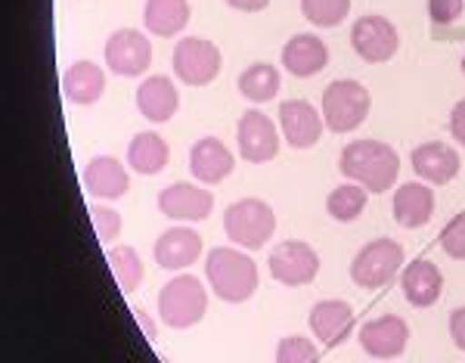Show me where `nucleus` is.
<instances>
[{
    "instance_id": "4",
    "label": "nucleus",
    "mask_w": 465,
    "mask_h": 363,
    "mask_svg": "<svg viewBox=\"0 0 465 363\" xmlns=\"http://www.w3.org/2000/svg\"><path fill=\"white\" fill-rule=\"evenodd\" d=\"M208 314V289L199 277L177 274L159 292V317L171 329H190Z\"/></svg>"
},
{
    "instance_id": "35",
    "label": "nucleus",
    "mask_w": 465,
    "mask_h": 363,
    "mask_svg": "<svg viewBox=\"0 0 465 363\" xmlns=\"http://www.w3.org/2000/svg\"><path fill=\"white\" fill-rule=\"evenodd\" d=\"M450 134L460 146H465V100L456 103L453 112H450Z\"/></svg>"
},
{
    "instance_id": "28",
    "label": "nucleus",
    "mask_w": 465,
    "mask_h": 363,
    "mask_svg": "<svg viewBox=\"0 0 465 363\" xmlns=\"http://www.w3.org/2000/svg\"><path fill=\"white\" fill-rule=\"evenodd\" d=\"M106 264L109 270L115 274V283L118 289L124 295L137 292V286L143 283V258L134 246H115L106 252Z\"/></svg>"
},
{
    "instance_id": "1",
    "label": "nucleus",
    "mask_w": 465,
    "mask_h": 363,
    "mask_svg": "<svg viewBox=\"0 0 465 363\" xmlns=\"http://www.w3.org/2000/svg\"><path fill=\"white\" fill-rule=\"evenodd\" d=\"M339 168L370 193H388L401 177V156L381 140H354L341 149Z\"/></svg>"
},
{
    "instance_id": "25",
    "label": "nucleus",
    "mask_w": 465,
    "mask_h": 363,
    "mask_svg": "<svg viewBox=\"0 0 465 363\" xmlns=\"http://www.w3.org/2000/svg\"><path fill=\"white\" fill-rule=\"evenodd\" d=\"M168 158H171L168 143H164L162 134H155V131H140V134H134L131 143H127V165H131L134 174L155 177V174L164 171Z\"/></svg>"
},
{
    "instance_id": "33",
    "label": "nucleus",
    "mask_w": 465,
    "mask_h": 363,
    "mask_svg": "<svg viewBox=\"0 0 465 363\" xmlns=\"http://www.w3.org/2000/svg\"><path fill=\"white\" fill-rule=\"evenodd\" d=\"M440 248L456 261H465V211L450 217L447 227L440 230Z\"/></svg>"
},
{
    "instance_id": "11",
    "label": "nucleus",
    "mask_w": 465,
    "mask_h": 363,
    "mask_svg": "<svg viewBox=\"0 0 465 363\" xmlns=\"http://www.w3.org/2000/svg\"><path fill=\"white\" fill-rule=\"evenodd\" d=\"M236 143H239V156L252 165H264L273 162L276 153H280V134H276V125L270 121V116L258 109L242 112L236 127Z\"/></svg>"
},
{
    "instance_id": "19",
    "label": "nucleus",
    "mask_w": 465,
    "mask_h": 363,
    "mask_svg": "<svg viewBox=\"0 0 465 363\" xmlns=\"http://www.w3.org/2000/svg\"><path fill=\"white\" fill-rule=\"evenodd\" d=\"M412 171L431 187H444L450 180H456V174L462 168V158L456 149H450L447 143H422V146L412 149Z\"/></svg>"
},
{
    "instance_id": "24",
    "label": "nucleus",
    "mask_w": 465,
    "mask_h": 363,
    "mask_svg": "<svg viewBox=\"0 0 465 363\" xmlns=\"http://www.w3.org/2000/svg\"><path fill=\"white\" fill-rule=\"evenodd\" d=\"M401 289L407 295V301L412 308H431L434 301L440 298V289H444V277H440L438 264L429 258H416L407 264L401 277Z\"/></svg>"
},
{
    "instance_id": "30",
    "label": "nucleus",
    "mask_w": 465,
    "mask_h": 363,
    "mask_svg": "<svg viewBox=\"0 0 465 363\" xmlns=\"http://www.w3.org/2000/svg\"><path fill=\"white\" fill-rule=\"evenodd\" d=\"M302 13L311 25L317 28H335L348 19L351 0H302Z\"/></svg>"
},
{
    "instance_id": "18",
    "label": "nucleus",
    "mask_w": 465,
    "mask_h": 363,
    "mask_svg": "<svg viewBox=\"0 0 465 363\" xmlns=\"http://www.w3.org/2000/svg\"><path fill=\"white\" fill-rule=\"evenodd\" d=\"M84 190L94 199H124L131 190V174L115 156H96L84 165Z\"/></svg>"
},
{
    "instance_id": "39",
    "label": "nucleus",
    "mask_w": 465,
    "mask_h": 363,
    "mask_svg": "<svg viewBox=\"0 0 465 363\" xmlns=\"http://www.w3.org/2000/svg\"><path fill=\"white\" fill-rule=\"evenodd\" d=\"M462 75H465V56H462Z\"/></svg>"
},
{
    "instance_id": "9",
    "label": "nucleus",
    "mask_w": 465,
    "mask_h": 363,
    "mask_svg": "<svg viewBox=\"0 0 465 363\" xmlns=\"http://www.w3.org/2000/svg\"><path fill=\"white\" fill-rule=\"evenodd\" d=\"M267 267L270 277L282 286H311L320 274V255L302 239H282L276 242V248H270Z\"/></svg>"
},
{
    "instance_id": "37",
    "label": "nucleus",
    "mask_w": 465,
    "mask_h": 363,
    "mask_svg": "<svg viewBox=\"0 0 465 363\" xmlns=\"http://www.w3.org/2000/svg\"><path fill=\"white\" fill-rule=\"evenodd\" d=\"M227 6H232V10H239V13H261L270 6V0H227Z\"/></svg>"
},
{
    "instance_id": "2",
    "label": "nucleus",
    "mask_w": 465,
    "mask_h": 363,
    "mask_svg": "<svg viewBox=\"0 0 465 363\" xmlns=\"http://www.w3.org/2000/svg\"><path fill=\"white\" fill-rule=\"evenodd\" d=\"M205 277L212 292L227 305H242L249 301L254 292H258L261 274L258 264H254L252 255L239 252V248H212L205 258Z\"/></svg>"
},
{
    "instance_id": "38",
    "label": "nucleus",
    "mask_w": 465,
    "mask_h": 363,
    "mask_svg": "<svg viewBox=\"0 0 465 363\" xmlns=\"http://www.w3.org/2000/svg\"><path fill=\"white\" fill-rule=\"evenodd\" d=\"M134 317H137V320H140V327H143V332H146V338H153V342H155V336H159V329H155V323L153 320H149V314L143 311V308H134V311H131Z\"/></svg>"
},
{
    "instance_id": "7",
    "label": "nucleus",
    "mask_w": 465,
    "mask_h": 363,
    "mask_svg": "<svg viewBox=\"0 0 465 363\" xmlns=\"http://www.w3.org/2000/svg\"><path fill=\"white\" fill-rule=\"evenodd\" d=\"M221 50L217 44L205 37H180L174 53H171V66H174L177 81L190 87H205L221 75Z\"/></svg>"
},
{
    "instance_id": "5",
    "label": "nucleus",
    "mask_w": 465,
    "mask_h": 363,
    "mask_svg": "<svg viewBox=\"0 0 465 363\" xmlns=\"http://www.w3.org/2000/svg\"><path fill=\"white\" fill-rule=\"evenodd\" d=\"M370 106H372V96L360 81L354 78H339L332 81L326 90H322V121L332 134H348V131H357L360 125L370 116Z\"/></svg>"
},
{
    "instance_id": "22",
    "label": "nucleus",
    "mask_w": 465,
    "mask_h": 363,
    "mask_svg": "<svg viewBox=\"0 0 465 363\" xmlns=\"http://www.w3.org/2000/svg\"><path fill=\"white\" fill-rule=\"evenodd\" d=\"M106 85H109V75L103 72V66L90 63V59L72 63L63 72V94L74 106H94L96 100H103Z\"/></svg>"
},
{
    "instance_id": "34",
    "label": "nucleus",
    "mask_w": 465,
    "mask_h": 363,
    "mask_svg": "<svg viewBox=\"0 0 465 363\" xmlns=\"http://www.w3.org/2000/svg\"><path fill=\"white\" fill-rule=\"evenodd\" d=\"M465 13V0H429V19L434 25H453Z\"/></svg>"
},
{
    "instance_id": "13",
    "label": "nucleus",
    "mask_w": 465,
    "mask_h": 363,
    "mask_svg": "<svg viewBox=\"0 0 465 363\" xmlns=\"http://www.w3.org/2000/svg\"><path fill=\"white\" fill-rule=\"evenodd\" d=\"M159 211L168 221L177 224H199L212 215L214 208V196L208 190H202L196 184H171L159 193Z\"/></svg>"
},
{
    "instance_id": "10",
    "label": "nucleus",
    "mask_w": 465,
    "mask_h": 363,
    "mask_svg": "<svg viewBox=\"0 0 465 363\" xmlns=\"http://www.w3.org/2000/svg\"><path fill=\"white\" fill-rule=\"evenodd\" d=\"M351 47L366 63H388L401 50V32L385 16H360L351 25Z\"/></svg>"
},
{
    "instance_id": "36",
    "label": "nucleus",
    "mask_w": 465,
    "mask_h": 363,
    "mask_svg": "<svg viewBox=\"0 0 465 363\" xmlns=\"http://www.w3.org/2000/svg\"><path fill=\"white\" fill-rule=\"evenodd\" d=\"M450 338H453V345L460 351H465V308H456L450 314Z\"/></svg>"
},
{
    "instance_id": "29",
    "label": "nucleus",
    "mask_w": 465,
    "mask_h": 363,
    "mask_svg": "<svg viewBox=\"0 0 465 363\" xmlns=\"http://www.w3.org/2000/svg\"><path fill=\"white\" fill-rule=\"evenodd\" d=\"M366 193H370V190H366V187H360V184H354V180L335 187V190L329 193V199H326L329 217H335V221H341V224L357 221V217L363 215L366 202H370V196H366Z\"/></svg>"
},
{
    "instance_id": "21",
    "label": "nucleus",
    "mask_w": 465,
    "mask_h": 363,
    "mask_svg": "<svg viewBox=\"0 0 465 363\" xmlns=\"http://www.w3.org/2000/svg\"><path fill=\"white\" fill-rule=\"evenodd\" d=\"M282 69L295 78H313L329 66V47L320 35H295L282 47Z\"/></svg>"
},
{
    "instance_id": "27",
    "label": "nucleus",
    "mask_w": 465,
    "mask_h": 363,
    "mask_svg": "<svg viewBox=\"0 0 465 363\" xmlns=\"http://www.w3.org/2000/svg\"><path fill=\"white\" fill-rule=\"evenodd\" d=\"M280 87H282V75L270 63H252L249 69H242V75H239V94L252 103L276 100Z\"/></svg>"
},
{
    "instance_id": "32",
    "label": "nucleus",
    "mask_w": 465,
    "mask_h": 363,
    "mask_svg": "<svg viewBox=\"0 0 465 363\" xmlns=\"http://www.w3.org/2000/svg\"><path fill=\"white\" fill-rule=\"evenodd\" d=\"M90 221H94L96 239H100L103 246L115 242V237L122 233V215L109 206H90Z\"/></svg>"
},
{
    "instance_id": "23",
    "label": "nucleus",
    "mask_w": 465,
    "mask_h": 363,
    "mask_svg": "<svg viewBox=\"0 0 465 363\" xmlns=\"http://www.w3.org/2000/svg\"><path fill=\"white\" fill-rule=\"evenodd\" d=\"M394 221L407 230H416V227H425L434 215V193L429 184L422 180H410V184H401L394 190Z\"/></svg>"
},
{
    "instance_id": "6",
    "label": "nucleus",
    "mask_w": 465,
    "mask_h": 363,
    "mask_svg": "<svg viewBox=\"0 0 465 363\" xmlns=\"http://www.w3.org/2000/svg\"><path fill=\"white\" fill-rule=\"evenodd\" d=\"M403 264V246L388 237L366 242L357 252V258L351 261V279L360 289H381L385 283L401 274Z\"/></svg>"
},
{
    "instance_id": "3",
    "label": "nucleus",
    "mask_w": 465,
    "mask_h": 363,
    "mask_svg": "<svg viewBox=\"0 0 465 363\" xmlns=\"http://www.w3.org/2000/svg\"><path fill=\"white\" fill-rule=\"evenodd\" d=\"M223 233L239 248H264L276 233V211L264 199H239L223 211Z\"/></svg>"
},
{
    "instance_id": "15",
    "label": "nucleus",
    "mask_w": 465,
    "mask_h": 363,
    "mask_svg": "<svg viewBox=\"0 0 465 363\" xmlns=\"http://www.w3.org/2000/svg\"><path fill=\"white\" fill-rule=\"evenodd\" d=\"M307 323H311L313 336H317L322 345L339 348L351 338V329H354L357 320H354V308H351L348 301L326 298V301H317V305L311 308Z\"/></svg>"
},
{
    "instance_id": "8",
    "label": "nucleus",
    "mask_w": 465,
    "mask_h": 363,
    "mask_svg": "<svg viewBox=\"0 0 465 363\" xmlns=\"http://www.w3.org/2000/svg\"><path fill=\"white\" fill-rule=\"evenodd\" d=\"M106 69L118 78H140L153 66V41L137 28H118L103 47Z\"/></svg>"
},
{
    "instance_id": "14",
    "label": "nucleus",
    "mask_w": 465,
    "mask_h": 363,
    "mask_svg": "<svg viewBox=\"0 0 465 363\" xmlns=\"http://www.w3.org/2000/svg\"><path fill=\"white\" fill-rule=\"evenodd\" d=\"M280 125H282V137L292 149H311L317 146L322 137V112L317 106H311L307 100H286L280 103Z\"/></svg>"
},
{
    "instance_id": "31",
    "label": "nucleus",
    "mask_w": 465,
    "mask_h": 363,
    "mask_svg": "<svg viewBox=\"0 0 465 363\" xmlns=\"http://www.w3.org/2000/svg\"><path fill=\"white\" fill-rule=\"evenodd\" d=\"M320 351L311 338L304 336H286L276 345V363H317Z\"/></svg>"
},
{
    "instance_id": "17",
    "label": "nucleus",
    "mask_w": 465,
    "mask_h": 363,
    "mask_svg": "<svg viewBox=\"0 0 465 363\" xmlns=\"http://www.w3.org/2000/svg\"><path fill=\"white\" fill-rule=\"evenodd\" d=\"M236 168V156L217 137H202L190 149V174L199 184H223Z\"/></svg>"
},
{
    "instance_id": "16",
    "label": "nucleus",
    "mask_w": 465,
    "mask_h": 363,
    "mask_svg": "<svg viewBox=\"0 0 465 363\" xmlns=\"http://www.w3.org/2000/svg\"><path fill=\"white\" fill-rule=\"evenodd\" d=\"M153 258L164 270H186L202 258V237L193 227H171L155 239Z\"/></svg>"
},
{
    "instance_id": "26",
    "label": "nucleus",
    "mask_w": 465,
    "mask_h": 363,
    "mask_svg": "<svg viewBox=\"0 0 465 363\" xmlns=\"http://www.w3.org/2000/svg\"><path fill=\"white\" fill-rule=\"evenodd\" d=\"M190 0H146L143 25L155 37H177L190 25Z\"/></svg>"
},
{
    "instance_id": "12",
    "label": "nucleus",
    "mask_w": 465,
    "mask_h": 363,
    "mask_svg": "<svg viewBox=\"0 0 465 363\" xmlns=\"http://www.w3.org/2000/svg\"><path fill=\"white\" fill-rule=\"evenodd\" d=\"M360 338V348H363L370 358L376 360H394L407 351V342H410V327L403 317L397 314H381L376 320L363 323L357 332Z\"/></svg>"
},
{
    "instance_id": "20",
    "label": "nucleus",
    "mask_w": 465,
    "mask_h": 363,
    "mask_svg": "<svg viewBox=\"0 0 465 363\" xmlns=\"http://www.w3.org/2000/svg\"><path fill=\"white\" fill-rule=\"evenodd\" d=\"M137 109H140V116L146 121H153V125L171 121L180 109L177 85L168 78V75H149V78L140 81V87H137Z\"/></svg>"
}]
</instances>
